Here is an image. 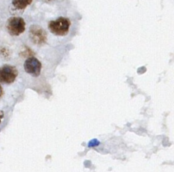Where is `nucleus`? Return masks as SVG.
Instances as JSON below:
<instances>
[{"mask_svg":"<svg viewBox=\"0 0 174 172\" xmlns=\"http://www.w3.org/2000/svg\"><path fill=\"white\" fill-rule=\"evenodd\" d=\"M17 68L10 64H4L0 67V83L11 84L15 81L18 77Z\"/></svg>","mask_w":174,"mask_h":172,"instance_id":"7ed1b4c3","label":"nucleus"},{"mask_svg":"<svg viewBox=\"0 0 174 172\" xmlns=\"http://www.w3.org/2000/svg\"><path fill=\"white\" fill-rule=\"evenodd\" d=\"M44 1L47 2H53V1H54V0H44Z\"/></svg>","mask_w":174,"mask_h":172,"instance_id":"9d476101","label":"nucleus"},{"mask_svg":"<svg viewBox=\"0 0 174 172\" xmlns=\"http://www.w3.org/2000/svg\"><path fill=\"white\" fill-rule=\"evenodd\" d=\"M25 22L20 17H11L6 23V29L10 35L19 36L25 31Z\"/></svg>","mask_w":174,"mask_h":172,"instance_id":"f03ea898","label":"nucleus"},{"mask_svg":"<svg viewBox=\"0 0 174 172\" xmlns=\"http://www.w3.org/2000/svg\"><path fill=\"white\" fill-rule=\"evenodd\" d=\"M3 118H4V113H3V111H2V110H0V124L2 123Z\"/></svg>","mask_w":174,"mask_h":172,"instance_id":"6e6552de","label":"nucleus"},{"mask_svg":"<svg viewBox=\"0 0 174 172\" xmlns=\"http://www.w3.org/2000/svg\"><path fill=\"white\" fill-rule=\"evenodd\" d=\"M100 142L97 139H93L92 140H91L89 142H88V146L89 148L95 147V146L100 145Z\"/></svg>","mask_w":174,"mask_h":172,"instance_id":"0eeeda50","label":"nucleus"},{"mask_svg":"<svg viewBox=\"0 0 174 172\" xmlns=\"http://www.w3.org/2000/svg\"><path fill=\"white\" fill-rule=\"evenodd\" d=\"M24 69L33 77H38L42 70V63L35 57H29L24 63Z\"/></svg>","mask_w":174,"mask_h":172,"instance_id":"39448f33","label":"nucleus"},{"mask_svg":"<svg viewBox=\"0 0 174 172\" xmlns=\"http://www.w3.org/2000/svg\"><path fill=\"white\" fill-rule=\"evenodd\" d=\"M71 22L69 18L65 17H59L54 20L49 22V29L54 35L58 36H65L69 33Z\"/></svg>","mask_w":174,"mask_h":172,"instance_id":"f257e3e1","label":"nucleus"},{"mask_svg":"<svg viewBox=\"0 0 174 172\" xmlns=\"http://www.w3.org/2000/svg\"><path fill=\"white\" fill-rule=\"evenodd\" d=\"M33 0H12V3L14 8L23 10L32 3Z\"/></svg>","mask_w":174,"mask_h":172,"instance_id":"423d86ee","label":"nucleus"},{"mask_svg":"<svg viewBox=\"0 0 174 172\" xmlns=\"http://www.w3.org/2000/svg\"><path fill=\"white\" fill-rule=\"evenodd\" d=\"M3 95V89L2 88V86L0 85V99L2 98Z\"/></svg>","mask_w":174,"mask_h":172,"instance_id":"1a4fd4ad","label":"nucleus"},{"mask_svg":"<svg viewBox=\"0 0 174 172\" xmlns=\"http://www.w3.org/2000/svg\"><path fill=\"white\" fill-rule=\"evenodd\" d=\"M29 38L32 42L38 46L45 44L47 42V33L42 27L36 25H33L30 27Z\"/></svg>","mask_w":174,"mask_h":172,"instance_id":"20e7f679","label":"nucleus"}]
</instances>
